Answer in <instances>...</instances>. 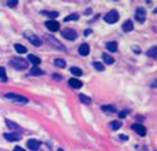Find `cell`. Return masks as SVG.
<instances>
[{
  "label": "cell",
  "mask_w": 157,
  "mask_h": 151,
  "mask_svg": "<svg viewBox=\"0 0 157 151\" xmlns=\"http://www.w3.org/2000/svg\"><path fill=\"white\" fill-rule=\"evenodd\" d=\"M10 64L11 67H14L18 71H21V69H25L28 67V62L23 58H19V57H14V58L10 59Z\"/></svg>",
  "instance_id": "cell-1"
},
{
  "label": "cell",
  "mask_w": 157,
  "mask_h": 151,
  "mask_svg": "<svg viewBox=\"0 0 157 151\" xmlns=\"http://www.w3.org/2000/svg\"><path fill=\"white\" fill-rule=\"evenodd\" d=\"M103 19H104L106 23L113 24V23H116V21L119 19V14H118L117 10H111L109 13H107L104 17H103Z\"/></svg>",
  "instance_id": "cell-2"
},
{
  "label": "cell",
  "mask_w": 157,
  "mask_h": 151,
  "mask_svg": "<svg viewBox=\"0 0 157 151\" xmlns=\"http://www.w3.org/2000/svg\"><path fill=\"white\" fill-rule=\"evenodd\" d=\"M5 98L11 100V101H14V102H18V103H21V105H24V103H28V98H27V97L20 96V94H15V93H6V94H5Z\"/></svg>",
  "instance_id": "cell-3"
},
{
  "label": "cell",
  "mask_w": 157,
  "mask_h": 151,
  "mask_svg": "<svg viewBox=\"0 0 157 151\" xmlns=\"http://www.w3.org/2000/svg\"><path fill=\"white\" fill-rule=\"evenodd\" d=\"M24 37L27 38L29 42L33 44V45H35V47H40L42 45V40L38 38L35 34H33V33H30V31H25L24 33Z\"/></svg>",
  "instance_id": "cell-4"
},
{
  "label": "cell",
  "mask_w": 157,
  "mask_h": 151,
  "mask_svg": "<svg viewBox=\"0 0 157 151\" xmlns=\"http://www.w3.org/2000/svg\"><path fill=\"white\" fill-rule=\"evenodd\" d=\"M62 35L68 40H74V39H77V31L74 29H69L68 28V29H64L62 31Z\"/></svg>",
  "instance_id": "cell-5"
},
{
  "label": "cell",
  "mask_w": 157,
  "mask_h": 151,
  "mask_svg": "<svg viewBox=\"0 0 157 151\" xmlns=\"http://www.w3.org/2000/svg\"><path fill=\"white\" fill-rule=\"evenodd\" d=\"M134 17H136V20L138 21V23H143L144 19H146V11H144V9L143 8H137Z\"/></svg>",
  "instance_id": "cell-6"
},
{
  "label": "cell",
  "mask_w": 157,
  "mask_h": 151,
  "mask_svg": "<svg viewBox=\"0 0 157 151\" xmlns=\"http://www.w3.org/2000/svg\"><path fill=\"white\" fill-rule=\"evenodd\" d=\"M132 130L136 131L140 136H144V135H146V132H147L146 131V127L142 126L141 124H133V125H132Z\"/></svg>",
  "instance_id": "cell-7"
},
{
  "label": "cell",
  "mask_w": 157,
  "mask_h": 151,
  "mask_svg": "<svg viewBox=\"0 0 157 151\" xmlns=\"http://www.w3.org/2000/svg\"><path fill=\"white\" fill-rule=\"evenodd\" d=\"M47 40L52 44L53 47H55V48H58V49H61V50H65V48L62 45V43L61 42H58V40L55 39V38H53V37H50V35H48L47 37Z\"/></svg>",
  "instance_id": "cell-8"
},
{
  "label": "cell",
  "mask_w": 157,
  "mask_h": 151,
  "mask_svg": "<svg viewBox=\"0 0 157 151\" xmlns=\"http://www.w3.org/2000/svg\"><path fill=\"white\" fill-rule=\"evenodd\" d=\"M45 27L48 28L49 30H52V31L59 30V23H58V21H54V20H48V21H45Z\"/></svg>",
  "instance_id": "cell-9"
},
{
  "label": "cell",
  "mask_w": 157,
  "mask_h": 151,
  "mask_svg": "<svg viewBox=\"0 0 157 151\" xmlns=\"http://www.w3.org/2000/svg\"><path fill=\"white\" fill-rule=\"evenodd\" d=\"M27 145H28V147H29L30 150H37V149H39V146L42 145V142L35 140V138H30V140L28 141Z\"/></svg>",
  "instance_id": "cell-10"
},
{
  "label": "cell",
  "mask_w": 157,
  "mask_h": 151,
  "mask_svg": "<svg viewBox=\"0 0 157 151\" xmlns=\"http://www.w3.org/2000/svg\"><path fill=\"white\" fill-rule=\"evenodd\" d=\"M4 137L8 141H19L21 138V136L18 132H11V134H4Z\"/></svg>",
  "instance_id": "cell-11"
},
{
  "label": "cell",
  "mask_w": 157,
  "mask_h": 151,
  "mask_svg": "<svg viewBox=\"0 0 157 151\" xmlns=\"http://www.w3.org/2000/svg\"><path fill=\"white\" fill-rule=\"evenodd\" d=\"M78 53H79L80 55H88L89 54V45H88V44H80L79 45V48H78Z\"/></svg>",
  "instance_id": "cell-12"
},
{
  "label": "cell",
  "mask_w": 157,
  "mask_h": 151,
  "mask_svg": "<svg viewBox=\"0 0 157 151\" xmlns=\"http://www.w3.org/2000/svg\"><path fill=\"white\" fill-rule=\"evenodd\" d=\"M69 86H72L75 90H78V88H80L83 86V83H82V81H79L78 78H71L69 80Z\"/></svg>",
  "instance_id": "cell-13"
},
{
  "label": "cell",
  "mask_w": 157,
  "mask_h": 151,
  "mask_svg": "<svg viewBox=\"0 0 157 151\" xmlns=\"http://www.w3.org/2000/svg\"><path fill=\"white\" fill-rule=\"evenodd\" d=\"M43 73H44V72L39 67H38V65H33V68H31L30 72H29L30 76H42Z\"/></svg>",
  "instance_id": "cell-14"
},
{
  "label": "cell",
  "mask_w": 157,
  "mask_h": 151,
  "mask_svg": "<svg viewBox=\"0 0 157 151\" xmlns=\"http://www.w3.org/2000/svg\"><path fill=\"white\" fill-rule=\"evenodd\" d=\"M6 125H8V127L11 128L13 131H21V128L19 127V125L15 124V122H13V121H10V120H6Z\"/></svg>",
  "instance_id": "cell-15"
},
{
  "label": "cell",
  "mask_w": 157,
  "mask_h": 151,
  "mask_svg": "<svg viewBox=\"0 0 157 151\" xmlns=\"http://www.w3.org/2000/svg\"><path fill=\"white\" fill-rule=\"evenodd\" d=\"M28 59H29V62L33 65H39L40 64V59L38 58L37 55H34V54H29V55H28Z\"/></svg>",
  "instance_id": "cell-16"
},
{
  "label": "cell",
  "mask_w": 157,
  "mask_h": 151,
  "mask_svg": "<svg viewBox=\"0 0 157 151\" xmlns=\"http://www.w3.org/2000/svg\"><path fill=\"white\" fill-rule=\"evenodd\" d=\"M122 29H123V31H131L133 29V23H132L131 20H127L123 25H122Z\"/></svg>",
  "instance_id": "cell-17"
},
{
  "label": "cell",
  "mask_w": 157,
  "mask_h": 151,
  "mask_svg": "<svg viewBox=\"0 0 157 151\" xmlns=\"http://www.w3.org/2000/svg\"><path fill=\"white\" fill-rule=\"evenodd\" d=\"M40 13H42L43 15H47V17L53 18V19L57 18V17H58V15H59V13H58V11H48V10H42Z\"/></svg>",
  "instance_id": "cell-18"
},
{
  "label": "cell",
  "mask_w": 157,
  "mask_h": 151,
  "mask_svg": "<svg viewBox=\"0 0 157 151\" xmlns=\"http://www.w3.org/2000/svg\"><path fill=\"white\" fill-rule=\"evenodd\" d=\"M14 48L19 54H24V53H27V48H25L24 45H21V44H14Z\"/></svg>",
  "instance_id": "cell-19"
},
{
  "label": "cell",
  "mask_w": 157,
  "mask_h": 151,
  "mask_svg": "<svg viewBox=\"0 0 157 151\" xmlns=\"http://www.w3.org/2000/svg\"><path fill=\"white\" fill-rule=\"evenodd\" d=\"M106 47L109 52H116V50H117V43L116 42H108Z\"/></svg>",
  "instance_id": "cell-20"
},
{
  "label": "cell",
  "mask_w": 157,
  "mask_h": 151,
  "mask_svg": "<svg viewBox=\"0 0 157 151\" xmlns=\"http://www.w3.org/2000/svg\"><path fill=\"white\" fill-rule=\"evenodd\" d=\"M79 100H80V102H83V103H86V105H89L90 102H92V100L89 98V97H87L86 94H79Z\"/></svg>",
  "instance_id": "cell-21"
},
{
  "label": "cell",
  "mask_w": 157,
  "mask_h": 151,
  "mask_svg": "<svg viewBox=\"0 0 157 151\" xmlns=\"http://www.w3.org/2000/svg\"><path fill=\"white\" fill-rule=\"evenodd\" d=\"M102 110L106 112H116V106H112V105H104L102 106Z\"/></svg>",
  "instance_id": "cell-22"
},
{
  "label": "cell",
  "mask_w": 157,
  "mask_h": 151,
  "mask_svg": "<svg viewBox=\"0 0 157 151\" xmlns=\"http://www.w3.org/2000/svg\"><path fill=\"white\" fill-rule=\"evenodd\" d=\"M102 57H103V61H104L106 64H112V63L114 62V59H113L111 55H108V54H103Z\"/></svg>",
  "instance_id": "cell-23"
},
{
  "label": "cell",
  "mask_w": 157,
  "mask_h": 151,
  "mask_svg": "<svg viewBox=\"0 0 157 151\" xmlns=\"http://www.w3.org/2000/svg\"><path fill=\"white\" fill-rule=\"evenodd\" d=\"M71 73L73 76H77V77H79V76H82V69L77 68V67H72L71 68Z\"/></svg>",
  "instance_id": "cell-24"
},
{
  "label": "cell",
  "mask_w": 157,
  "mask_h": 151,
  "mask_svg": "<svg viewBox=\"0 0 157 151\" xmlns=\"http://www.w3.org/2000/svg\"><path fill=\"white\" fill-rule=\"evenodd\" d=\"M79 19V15L78 14H71L68 15V17L64 18V21H71V20H78Z\"/></svg>",
  "instance_id": "cell-25"
},
{
  "label": "cell",
  "mask_w": 157,
  "mask_h": 151,
  "mask_svg": "<svg viewBox=\"0 0 157 151\" xmlns=\"http://www.w3.org/2000/svg\"><path fill=\"white\" fill-rule=\"evenodd\" d=\"M156 53H157V47H152L148 52H147V55L148 57H152V58H156Z\"/></svg>",
  "instance_id": "cell-26"
},
{
  "label": "cell",
  "mask_w": 157,
  "mask_h": 151,
  "mask_svg": "<svg viewBox=\"0 0 157 151\" xmlns=\"http://www.w3.org/2000/svg\"><path fill=\"white\" fill-rule=\"evenodd\" d=\"M121 126H122V124L119 121H113V122H111V127H112V130H118V128H121Z\"/></svg>",
  "instance_id": "cell-27"
},
{
  "label": "cell",
  "mask_w": 157,
  "mask_h": 151,
  "mask_svg": "<svg viewBox=\"0 0 157 151\" xmlns=\"http://www.w3.org/2000/svg\"><path fill=\"white\" fill-rule=\"evenodd\" d=\"M54 64L57 65V67L63 68V67H65V61H64V59H55V61H54Z\"/></svg>",
  "instance_id": "cell-28"
},
{
  "label": "cell",
  "mask_w": 157,
  "mask_h": 151,
  "mask_svg": "<svg viewBox=\"0 0 157 151\" xmlns=\"http://www.w3.org/2000/svg\"><path fill=\"white\" fill-rule=\"evenodd\" d=\"M93 65H94V68H96L97 71H104V65H103L100 62H94Z\"/></svg>",
  "instance_id": "cell-29"
},
{
  "label": "cell",
  "mask_w": 157,
  "mask_h": 151,
  "mask_svg": "<svg viewBox=\"0 0 157 151\" xmlns=\"http://www.w3.org/2000/svg\"><path fill=\"white\" fill-rule=\"evenodd\" d=\"M5 74H6V72H5V68L4 67H0V78L1 80H6V77H5Z\"/></svg>",
  "instance_id": "cell-30"
},
{
  "label": "cell",
  "mask_w": 157,
  "mask_h": 151,
  "mask_svg": "<svg viewBox=\"0 0 157 151\" xmlns=\"http://www.w3.org/2000/svg\"><path fill=\"white\" fill-rule=\"evenodd\" d=\"M17 4H18V1H17V0H14V1H8V5L10 6V8H14V6L17 5Z\"/></svg>",
  "instance_id": "cell-31"
},
{
  "label": "cell",
  "mask_w": 157,
  "mask_h": 151,
  "mask_svg": "<svg viewBox=\"0 0 157 151\" xmlns=\"http://www.w3.org/2000/svg\"><path fill=\"white\" fill-rule=\"evenodd\" d=\"M127 113H128V111H121V112H119V117L124 118L126 116H127Z\"/></svg>",
  "instance_id": "cell-32"
},
{
  "label": "cell",
  "mask_w": 157,
  "mask_h": 151,
  "mask_svg": "<svg viewBox=\"0 0 157 151\" xmlns=\"http://www.w3.org/2000/svg\"><path fill=\"white\" fill-rule=\"evenodd\" d=\"M119 138H121V140L127 141L128 140V136H127V135H119Z\"/></svg>",
  "instance_id": "cell-33"
},
{
  "label": "cell",
  "mask_w": 157,
  "mask_h": 151,
  "mask_svg": "<svg viewBox=\"0 0 157 151\" xmlns=\"http://www.w3.org/2000/svg\"><path fill=\"white\" fill-rule=\"evenodd\" d=\"M53 80H58V81H59V80H62V77H61L59 74L55 73V74H53Z\"/></svg>",
  "instance_id": "cell-34"
},
{
  "label": "cell",
  "mask_w": 157,
  "mask_h": 151,
  "mask_svg": "<svg viewBox=\"0 0 157 151\" xmlns=\"http://www.w3.org/2000/svg\"><path fill=\"white\" fill-rule=\"evenodd\" d=\"M13 151H24V149H21L20 146H17V147H14V150Z\"/></svg>",
  "instance_id": "cell-35"
},
{
  "label": "cell",
  "mask_w": 157,
  "mask_h": 151,
  "mask_svg": "<svg viewBox=\"0 0 157 151\" xmlns=\"http://www.w3.org/2000/svg\"><path fill=\"white\" fill-rule=\"evenodd\" d=\"M90 33H92V30H90V29H87V30H84V35H89Z\"/></svg>",
  "instance_id": "cell-36"
},
{
  "label": "cell",
  "mask_w": 157,
  "mask_h": 151,
  "mask_svg": "<svg viewBox=\"0 0 157 151\" xmlns=\"http://www.w3.org/2000/svg\"><path fill=\"white\" fill-rule=\"evenodd\" d=\"M57 151H64V150H63V149H58V150H57Z\"/></svg>",
  "instance_id": "cell-37"
}]
</instances>
